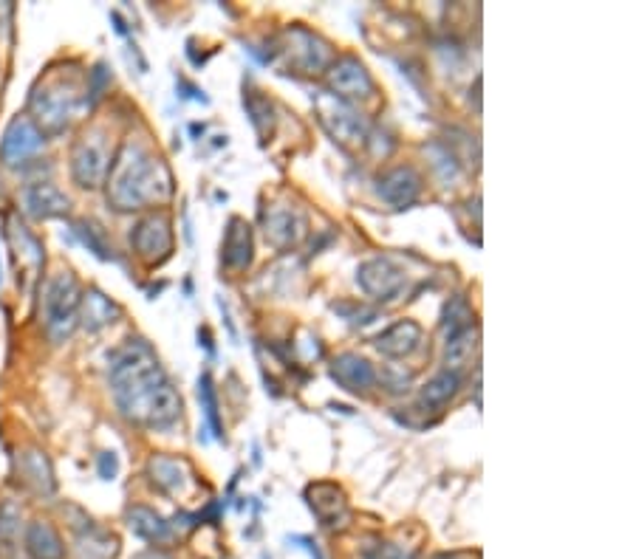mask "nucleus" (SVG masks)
<instances>
[{
  "label": "nucleus",
  "instance_id": "nucleus-1",
  "mask_svg": "<svg viewBox=\"0 0 636 559\" xmlns=\"http://www.w3.org/2000/svg\"><path fill=\"white\" fill-rule=\"evenodd\" d=\"M111 390L119 413L133 424L164 430L181 418V396L145 339H131L114 353Z\"/></svg>",
  "mask_w": 636,
  "mask_h": 559
},
{
  "label": "nucleus",
  "instance_id": "nucleus-2",
  "mask_svg": "<svg viewBox=\"0 0 636 559\" xmlns=\"http://www.w3.org/2000/svg\"><path fill=\"white\" fill-rule=\"evenodd\" d=\"M108 201L119 212L164 204L173 195V173L139 142H122L108 170Z\"/></svg>",
  "mask_w": 636,
  "mask_h": 559
},
{
  "label": "nucleus",
  "instance_id": "nucleus-3",
  "mask_svg": "<svg viewBox=\"0 0 636 559\" xmlns=\"http://www.w3.org/2000/svg\"><path fill=\"white\" fill-rule=\"evenodd\" d=\"M88 105V85L74 71H51L46 80L32 91L29 119L46 136H57L77 119V113Z\"/></svg>",
  "mask_w": 636,
  "mask_h": 559
},
{
  "label": "nucleus",
  "instance_id": "nucleus-4",
  "mask_svg": "<svg viewBox=\"0 0 636 559\" xmlns=\"http://www.w3.org/2000/svg\"><path fill=\"white\" fill-rule=\"evenodd\" d=\"M80 303L82 291L77 277L63 269V272L51 274L43 286V325L54 342H66L74 334L77 322H80Z\"/></svg>",
  "mask_w": 636,
  "mask_h": 559
},
{
  "label": "nucleus",
  "instance_id": "nucleus-5",
  "mask_svg": "<svg viewBox=\"0 0 636 559\" xmlns=\"http://www.w3.org/2000/svg\"><path fill=\"white\" fill-rule=\"evenodd\" d=\"M46 133L34 125L29 113L15 116L0 142V164L9 170H23L46 153Z\"/></svg>",
  "mask_w": 636,
  "mask_h": 559
},
{
  "label": "nucleus",
  "instance_id": "nucleus-6",
  "mask_svg": "<svg viewBox=\"0 0 636 559\" xmlns=\"http://www.w3.org/2000/svg\"><path fill=\"white\" fill-rule=\"evenodd\" d=\"M111 170V153L105 136L99 130L82 133L80 142L71 150V176L80 184L82 190H97L99 184L108 178Z\"/></svg>",
  "mask_w": 636,
  "mask_h": 559
},
{
  "label": "nucleus",
  "instance_id": "nucleus-7",
  "mask_svg": "<svg viewBox=\"0 0 636 559\" xmlns=\"http://www.w3.org/2000/svg\"><path fill=\"white\" fill-rule=\"evenodd\" d=\"M261 224L263 235H266V240L275 249H292L309 232L306 212L297 207V204H289V201H272V204H266L261 209Z\"/></svg>",
  "mask_w": 636,
  "mask_h": 559
},
{
  "label": "nucleus",
  "instance_id": "nucleus-8",
  "mask_svg": "<svg viewBox=\"0 0 636 559\" xmlns=\"http://www.w3.org/2000/svg\"><path fill=\"white\" fill-rule=\"evenodd\" d=\"M317 113H320L323 128L343 147H354L368 139V125L351 102H343L334 94H323L317 96Z\"/></svg>",
  "mask_w": 636,
  "mask_h": 559
},
{
  "label": "nucleus",
  "instance_id": "nucleus-9",
  "mask_svg": "<svg viewBox=\"0 0 636 559\" xmlns=\"http://www.w3.org/2000/svg\"><path fill=\"white\" fill-rule=\"evenodd\" d=\"M131 243L136 257L145 260L147 266L164 263L170 257V252H173V226H170V218L164 212L142 218L139 224L133 226Z\"/></svg>",
  "mask_w": 636,
  "mask_h": 559
},
{
  "label": "nucleus",
  "instance_id": "nucleus-10",
  "mask_svg": "<svg viewBox=\"0 0 636 559\" xmlns=\"http://www.w3.org/2000/svg\"><path fill=\"white\" fill-rule=\"evenodd\" d=\"M283 40H286V46L280 51L286 54L289 65H294L303 74H323V71H328V65L334 63L331 46L306 29H289L283 34Z\"/></svg>",
  "mask_w": 636,
  "mask_h": 559
},
{
  "label": "nucleus",
  "instance_id": "nucleus-11",
  "mask_svg": "<svg viewBox=\"0 0 636 559\" xmlns=\"http://www.w3.org/2000/svg\"><path fill=\"white\" fill-rule=\"evenodd\" d=\"M357 283L368 297H374L379 303H388V300H396L405 291L408 274H405L402 266H396L391 257H374V260L359 266Z\"/></svg>",
  "mask_w": 636,
  "mask_h": 559
},
{
  "label": "nucleus",
  "instance_id": "nucleus-12",
  "mask_svg": "<svg viewBox=\"0 0 636 559\" xmlns=\"http://www.w3.org/2000/svg\"><path fill=\"white\" fill-rule=\"evenodd\" d=\"M328 88L331 94L343 102H354V99H368L374 96L376 85L374 77L368 74V68L359 63L357 57H340L328 65Z\"/></svg>",
  "mask_w": 636,
  "mask_h": 559
},
{
  "label": "nucleus",
  "instance_id": "nucleus-13",
  "mask_svg": "<svg viewBox=\"0 0 636 559\" xmlns=\"http://www.w3.org/2000/svg\"><path fill=\"white\" fill-rule=\"evenodd\" d=\"M311 512L317 514V520L328 528H343L348 520V500L345 492L334 483H311L306 489Z\"/></svg>",
  "mask_w": 636,
  "mask_h": 559
},
{
  "label": "nucleus",
  "instance_id": "nucleus-14",
  "mask_svg": "<svg viewBox=\"0 0 636 559\" xmlns=\"http://www.w3.org/2000/svg\"><path fill=\"white\" fill-rule=\"evenodd\" d=\"M147 475L150 480L167 492V495L173 497H181L190 492V486L196 483V475H193V469L187 461H179V458H167V455H156V458H150V464H147Z\"/></svg>",
  "mask_w": 636,
  "mask_h": 559
},
{
  "label": "nucleus",
  "instance_id": "nucleus-15",
  "mask_svg": "<svg viewBox=\"0 0 636 559\" xmlns=\"http://www.w3.org/2000/svg\"><path fill=\"white\" fill-rule=\"evenodd\" d=\"M424 331L419 322L413 320H399L393 322L391 328H385L382 334L376 336V351L388 359H405L410 353H416L422 348Z\"/></svg>",
  "mask_w": 636,
  "mask_h": 559
},
{
  "label": "nucleus",
  "instance_id": "nucleus-16",
  "mask_svg": "<svg viewBox=\"0 0 636 559\" xmlns=\"http://www.w3.org/2000/svg\"><path fill=\"white\" fill-rule=\"evenodd\" d=\"M422 192V176L405 164V167H393L391 173L379 178V195L391 204L393 209L410 207Z\"/></svg>",
  "mask_w": 636,
  "mask_h": 559
},
{
  "label": "nucleus",
  "instance_id": "nucleus-17",
  "mask_svg": "<svg viewBox=\"0 0 636 559\" xmlns=\"http://www.w3.org/2000/svg\"><path fill=\"white\" fill-rule=\"evenodd\" d=\"M331 379L348 393H368L376 384V370L357 353H343L331 362Z\"/></svg>",
  "mask_w": 636,
  "mask_h": 559
},
{
  "label": "nucleus",
  "instance_id": "nucleus-18",
  "mask_svg": "<svg viewBox=\"0 0 636 559\" xmlns=\"http://www.w3.org/2000/svg\"><path fill=\"white\" fill-rule=\"evenodd\" d=\"M252 226L246 224L244 218H232L227 226V235L221 243V260L229 272H244L246 266L252 263Z\"/></svg>",
  "mask_w": 636,
  "mask_h": 559
},
{
  "label": "nucleus",
  "instance_id": "nucleus-19",
  "mask_svg": "<svg viewBox=\"0 0 636 559\" xmlns=\"http://www.w3.org/2000/svg\"><path fill=\"white\" fill-rule=\"evenodd\" d=\"M23 204H26V212L32 215V218H60V215H66L68 207H71V201H68L66 192H60L54 184L49 181H37L32 187H26L23 192Z\"/></svg>",
  "mask_w": 636,
  "mask_h": 559
},
{
  "label": "nucleus",
  "instance_id": "nucleus-20",
  "mask_svg": "<svg viewBox=\"0 0 636 559\" xmlns=\"http://www.w3.org/2000/svg\"><path fill=\"white\" fill-rule=\"evenodd\" d=\"M116 554H119V537L94 526L91 520L74 540V559H116Z\"/></svg>",
  "mask_w": 636,
  "mask_h": 559
},
{
  "label": "nucleus",
  "instance_id": "nucleus-21",
  "mask_svg": "<svg viewBox=\"0 0 636 559\" xmlns=\"http://www.w3.org/2000/svg\"><path fill=\"white\" fill-rule=\"evenodd\" d=\"M26 551L32 559H66V545L49 520H34L26 528Z\"/></svg>",
  "mask_w": 636,
  "mask_h": 559
},
{
  "label": "nucleus",
  "instance_id": "nucleus-22",
  "mask_svg": "<svg viewBox=\"0 0 636 559\" xmlns=\"http://www.w3.org/2000/svg\"><path fill=\"white\" fill-rule=\"evenodd\" d=\"M17 469H20L23 483H29L34 492H40V495H51L54 492V472H51L49 458L43 452H37V449L20 452Z\"/></svg>",
  "mask_w": 636,
  "mask_h": 559
},
{
  "label": "nucleus",
  "instance_id": "nucleus-23",
  "mask_svg": "<svg viewBox=\"0 0 636 559\" xmlns=\"http://www.w3.org/2000/svg\"><path fill=\"white\" fill-rule=\"evenodd\" d=\"M119 314H122L119 305H116L111 297H105L102 291H97V288H91V291L82 294L80 320L88 331H99V328L111 325V322H116Z\"/></svg>",
  "mask_w": 636,
  "mask_h": 559
},
{
  "label": "nucleus",
  "instance_id": "nucleus-24",
  "mask_svg": "<svg viewBox=\"0 0 636 559\" xmlns=\"http://www.w3.org/2000/svg\"><path fill=\"white\" fill-rule=\"evenodd\" d=\"M458 387H461V379H458L456 373L441 370L439 376H433V379L422 387V393H419V407H422L424 413H439V410H444L450 401L456 399Z\"/></svg>",
  "mask_w": 636,
  "mask_h": 559
},
{
  "label": "nucleus",
  "instance_id": "nucleus-25",
  "mask_svg": "<svg viewBox=\"0 0 636 559\" xmlns=\"http://www.w3.org/2000/svg\"><path fill=\"white\" fill-rule=\"evenodd\" d=\"M478 339H481V331H478V325L473 328H467V331H461L458 336L453 339H447V351H444V370L447 373H461L464 368H470L473 365V356L478 353Z\"/></svg>",
  "mask_w": 636,
  "mask_h": 559
},
{
  "label": "nucleus",
  "instance_id": "nucleus-26",
  "mask_svg": "<svg viewBox=\"0 0 636 559\" xmlns=\"http://www.w3.org/2000/svg\"><path fill=\"white\" fill-rule=\"evenodd\" d=\"M128 526H131L136 537H142L145 543L153 545H164L173 537L170 523H164L162 517L153 512V509H147V506H133L131 512H128Z\"/></svg>",
  "mask_w": 636,
  "mask_h": 559
},
{
  "label": "nucleus",
  "instance_id": "nucleus-27",
  "mask_svg": "<svg viewBox=\"0 0 636 559\" xmlns=\"http://www.w3.org/2000/svg\"><path fill=\"white\" fill-rule=\"evenodd\" d=\"M473 320V305H470V300H467L464 294H458V297H453V300L447 303L444 314H441V334H444V339H453V336H458L461 331L473 328Z\"/></svg>",
  "mask_w": 636,
  "mask_h": 559
},
{
  "label": "nucleus",
  "instance_id": "nucleus-28",
  "mask_svg": "<svg viewBox=\"0 0 636 559\" xmlns=\"http://www.w3.org/2000/svg\"><path fill=\"white\" fill-rule=\"evenodd\" d=\"M198 399H201V407H204V416L210 421L212 435L221 438L224 430H221V418H218V399H215V387H212L210 373H204V376L198 379Z\"/></svg>",
  "mask_w": 636,
  "mask_h": 559
},
{
  "label": "nucleus",
  "instance_id": "nucleus-29",
  "mask_svg": "<svg viewBox=\"0 0 636 559\" xmlns=\"http://www.w3.org/2000/svg\"><path fill=\"white\" fill-rule=\"evenodd\" d=\"M249 113H252V125L258 128L261 136H269L272 130V102L266 96H249Z\"/></svg>",
  "mask_w": 636,
  "mask_h": 559
},
{
  "label": "nucleus",
  "instance_id": "nucleus-30",
  "mask_svg": "<svg viewBox=\"0 0 636 559\" xmlns=\"http://www.w3.org/2000/svg\"><path fill=\"white\" fill-rule=\"evenodd\" d=\"M77 235H80L85 246H91V249H94V255L105 257V260H108V257H114V249H108V246H105L102 232H99L94 224H88V221L77 224Z\"/></svg>",
  "mask_w": 636,
  "mask_h": 559
},
{
  "label": "nucleus",
  "instance_id": "nucleus-31",
  "mask_svg": "<svg viewBox=\"0 0 636 559\" xmlns=\"http://www.w3.org/2000/svg\"><path fill=\"white\" fill-rule=\"evenodd\" d=\"M365 559H410L405 551H399V548H393V545L388 543H379L376 548H371L368 554H365Z\"/></svg>",
  "mask_w": 636,
  "mask_h": 559
},
{
  "label": "nucleus",
  "instance_id": "nucleus-32",
  "mask_svg": "<svg viewBox=\"0 0 636 559\" xmlns=\"http://www.w3.org/2000/svg\"><path fill=\"white\" fill-rule=\"evenodd\" d=\"M114 475H116V458H114V455H108V452H105V455H102V478L111 480Z\"/></svg>",
  "mask_w": 636,
  "mask_h": 559
},
{
  "label": "nucleus",
  "instance_id": "nucleus-33",
  "mask_svg": "<svg viewBox=\"0 0 636 559\" xmlns=\"http://www.w3.org/2000/svg\"><path fill=\"white\" fill-rule=\"evenodd\" d=\"M136 559H170V557H167L164 551H156V548H153V551H145V554H139Z\"/></svg>",
  "mask_w": 636,
  "mask_h": 559
},
{
  "label": "nucleus",
  "instance_id": "nucleus-34",
  "mask_svg": "<svg viewBox=\"0 0 636 559\" xmlns=\"http://www.w3.org/2000/svg\"><path fill=\"white\" fill-rule=\"evenodd\" d=\"M439 559H473L470 554H441Z\"/></svg>",
  "mask_w": 636,
  "mask_h": 559
}]
</instances>
